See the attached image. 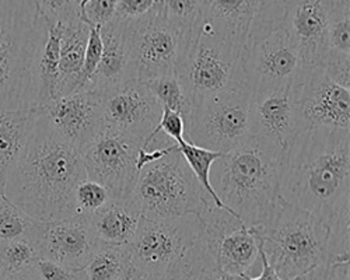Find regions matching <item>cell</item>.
I'll return each mask as SVG.
<instances>
[{
  "label": "cell",
  "mask_w": 350,
  "mask_h": 280,
  "mask_svg": "<svg viewBox=\"0 0 350 280\" xmlns=\"http://www.w3.org/2000/svg\"><path fill=\"white\" fill-rule=\"evenodd\" d=\"M280 196L325 224L328 264L349 261L350 130L300 132L283 158Z\"/></svg>",
  "instance_id": "1"
},
{
  "label": "cell",
  "mask_w": 350,
  "mask_h": 280,
  "mask_svg": "<svg viewBox=\"0 0 350 280\" xmlns=\"http://www.w3.org/2000/svg\"><path fill=\"white\" fill-rule=\"evenodd\" d=\"M87 178L83 153L56 135L38 109L30 139L8 176L6 198L36 221L75 213L73 193Z\"/></svg>",
  "instance_id": "2"
},
{
  "label": "cell",
  "mask_w": 350,
  "mask_h": 280,
  "mask_svg": "<svg viewBox=\"0 0 350 280\" xmlns=\"http://www.w3.org/2000/svg\"><path fill=\"white\" fill-rule=\"evenodd\" d=\"M283 158L278 145L251 135L213 163L212 188L245 226H262L272 217L280 199Z\"/></svg>",
  "instance_id": "3"
},
{
  "label": "cell",
  "mask_w": 350,
  "mask_h": 280,
  "mask_svg": "<svg viewBox=\"0 0 350 280\" xmlns=\"http://www.w3.org/2000/svg\"><path fill=\"white\" fill-rule=\"evenodd\" d=\"M45 37L34 0H0V109L36 108Z\"/></svg>",
  "instance_id": "4"
},
{
  "label": "cell",
  "mask_w": 350,
  "mask_h": 280,
  "mask_svg": "<svg viewBox=\"0 0 350 280\" xmlns=\"http://www.w3.org/2000/svg\"><path fill=\"white\" fill-rule=\"evenodd\" d=\"M252 229L268 264L283 280H295L328 261L325 224L282 196L272 217Z\"/></svg>",
  "instance_id": "5"
},
{
  "label": "cell",
  "mask_w": 350,
  "mask_h": 280,
  "mask_svg": "<svg viewBox=\"0 0 350 280\" xmlns=\"http://www.w3.org/2000/svg\"><path fill=\"white\" fill-rule=\"evenodd\" d=\"M132 198L142 216L149 219L200 217L215 205L178 149L142 168Z\"/></svg>",
  "instance_id": "6"
},
{
  "label": "cell",
  "mask_w": 350,
  "mask_h": 280,
  "mask_svg": "<svg viewBox=\"0 0 350 280\" xmlns=\"http://www.w3.org/2000/svg\"><path fill=\"white\" fill-rule=\"evenodd\" d=\"M177 77L191 104L223 93L248 90L243 52L200 24L195 27Z\"/></svg>",
  "instance_id": "7"
},
{
  "label": "cell",
  "mask_w": 350,
  "mask_h": 280,
  "mask_svg": "<svg viewBox=\"0 0 350 280\" xmlns=\"http://www.w3.org/2000/svg\"><path fill=\"white\" fill-rule=\"evenodd\" d=\"M206 245L199 216L177 219L143 217L133 240L126 245L131 262L148 280H154L188 261Z\"/></svg>",
  "instance_id": "8"
},
{
  "label": "cell",
  "mask_w": 350,
  "mask_h": 280,
  "mask_svg": "<svg viewBox=\"0 0 350 280\" xmlns=\"http://www.w3.org/2000/svg\"><path fill=\"white\" fill-rule=\"evenodd\" d=\"M250 101V90L198 100L185 121V140L221 154L237 148L251 136Z\"/></svg>",
  "instance_id": "9"
},
{
  "label": "cell",
  "mask_w": 350,
  "mask_h": 280,
  "mask_svg": "<svg viewBox=\"0 0 350 280\" xmlns=\"http://www.w3.org/2000/svg\"><path fill=\"white\" fill-rule=\"evenodd\" d=\"M284 0H200L198 24L245 56L260 38L282 27Z\"/></svg>",
  "instance_id": "10"
},
{
  "label": "cell",
  "mask_w": 350,
  "mask_h": 280,
  "mask_svg": "<svg viewBox=\"0 0 350 280\" xmlns=\"http://www.w3.org/2000/svg\"><path fill=\"white\" fill-rule=\"evenodd\" d=\"M125 25L139 81L177 76L188 52L191 36L167 23L156 8L149 16Z\"/></svg>",
  "instance_id": "11"
},
{
  "label": "cell",
  "mask_w": 350,
  "mask_h": 280,
  "mask_svg": "<svg viewBox=\"0 0 350 280\" xmlns=\"http://www.w3.org/2000/svg\"><path fill=\"white\" fill-rule=\"evenodd\" d=\"M297 132L350 130V90L334 83L321 66L303 68L293 84Z\"/></svg>",
  "instance_id": "12"
},
{
  "label": "cell",
  "mask_w": 350,
  "mask_h": 280,
  "mask_svg": "<svg viewBox=\"0 0 350 280\" xmlns=\"http://www.w3.org/2000/svg\"><path fill=\"white\" fill-rule=\"evenodd\" d=\"M143 140L104 125L83 152L87 178L105 186L112 199H129L139 177L136 157Z\"/></svg>",
  "instance_id": "13"
},
{
  "label": "cell",
  "mask_w": 350,
  "mask_h": 280,
  "mask_svg": "<svg viewBox=\"0 0 350 280\" xmlns=\"http://www.w3.org/2000/svg\"><path fill=\"white\" fill-rule=\"evenodd\" d=\"M205 240L220 275L258 276L259 244L254 229L234 214L211 205L200 216Z\"/></svg>",
  "instance_id": "14"
},
{
  "label": "cell",
  "mask_w": 350,
  "mask_h": 280,
  "mask_svg": "<svg viewBox=\"0 0 350 280\" xmlns=\"http://www.w3.org/2000/svg\"><path fill=\"white\" fill-rule=\"evenodd\" d=\"M33 242L40 258L72 270H83L101 245L90 216L70 213L49 221H37Z\"/></svg>",
  "instance_id": "15"
},
{
  "label": "cell",
  "mask_w": 350,
  "mask_h": 280,
  "mask_svg": "<svg viewBox=\"0 0 350 280\" xmlns=\"http://www.w3.org/2000/svg\"><path fill=\"white\" fill-rule=\"evenodd\" d=\"M300 69L299 49L282 27L256 41L244 56V70L251 94L288 86Z\"/></svg>",
  "instance_id": "16"
},
{
  "label": "cell",
  "mask_w": 350,
  "mask_h": 280,
  "mask_svg": "<svg viewBox=\"0 0 350 280\" xmlns=\"http://www.w3.org/2000/svg\"><path fill=\"white\" fill-rule=\"evenodd\" d=\"M49 126L81 153L104 128L103 93L81 90L38 108Z\"/></svg>",
  "instance_id": "17"
},
{
  "label": "cell",
  "mask_w": 350,
  "mask_h": 280,
  "mask_svg": "<svg viewBox=\"0 0 350 280\" xmlns=\"http://www.w3.org/2000/svg\"><path fill=\"white\" fill-rule=\"evenodd\" d=\"M161 114V105L143 81L129 80L103 92L104 125L143 142L157 128Z\"/></svg>",
  "instance_id": "18"
},
{
  "label": "cell",
  "mask_w": 350,
  "mask_h": 280,
  "mask_svg": "<svg viewBox=\"0 0 350 280\" xmlns=\"http://www.w3.org/2000/svg\"><path fill=\"white\" fill-rule=\"evenodd\" d=\"M282 28L299 49L303 68L325 65L331 46L323 0H284Z\"/></svg>",
  "instance_id": "19"
},
{
  "label": "cell",
  "mask_w": 350,
  "mask_h": 280,
  "mask_svg": "<svg viewBox=\"0 0 350 280\" xmlns=\"http://www.w3.org/2000/svg\"><path fill=\"white\" fill-rule=\"evenodd\" d=\"M291 84L282 89L251 94L250 101L251 135L271 140L282 149L283 154L287 153L299 135Z\"/></svg>",
  "instance_id": "20"
},
{
  "label": "cell",
  "mask_w": 350,
  "mask_h": 280,
  "mask_svg": "<svg viewBox=\"0 0 350 280\" xmlns=\"http://www.w3.org/2000/svg\"><path fill=\"white\" fill-rule=\"evenodd\" d=\"M100 34L103 41L101 59L87 90L103 93L129 80H137L126 25L111 20L100 27Z\"/></svg>",
  "instance_id": "21"
},
{
  "label": "cell",
  "mask_w": 350,
  "mask_h": 280,
  "mask_svg": "<svg viewBox=\"0 0 350 280\" xmlns=\"http://www.w3.org/2000/svg\"><path fill=\"white\" fill-rule=\"evenodd\" d=\"M142 212L133 198L111 199L90 216L93 232L100 244L126 247L133 240Z\"/></svg>",
  "instance_id": "22"
},
{
  "label": "cell",
  "mask_w": 350,
  "mask_h": 280,
  "mask_svg": "<svg viewBox=\"0 0 350 280\" xmlns=\"http://www.w3.org/2000/svg\"><path fill=\"white\" fill-rule=\"evenodd\" d=\"M38 108L0 109V192L31 136Z\"/></svg>",
  "instance_id": "23"
},
{
  "label": "cell",
  "mask_w": 350,
  "mask_h": 280,
  "mask_svg": "<svg viewBox=\"0 0 350 280\" xmlns=\"http://www.w3.org/2000/svg\"><path fill=\"white\" fill-rule=\"evenodd\" d=\"M62 25L59 83H57L56 98L80 92L85 46L90 33V25L85 24L80 16Z\"/></svg>",
  "instance_id": "24"
},
{
  "label": "cell",
  "mask_w": 350,
  "mask_h": 280,
  "mask_svg": "<svg viewBox=\"0 0 350 280\" xmlns=\"http://www.w3.org/2000/svg\"><path fill=\"white\" fill-rule=\"evenodd\" d=\"M62 30V23H46V37L38 61L36 108H41L56 98Z\"/></svg>",
  "instance_id": "25"
},
{
  "label": "cell",
  "mask_w": 350,
  "mask_h": 280,
  "mask_svg": "<svg viewBox=\"0 0 350 280\" xmlns=\"http://www.w3.org/2000/svg\"><path fill=\"white\" fill-rule=\"evenodd\" d=\"M129 262L126 247L101 244L83 269L85 280H118Z\"/></svg>",
  "instance_id": "26"
},
{
  "label": "cell",
  "mask_w": 350,
  "mask_h": 280,
  "mask_svg": "<svg viewBox=\"0 0 350 280\" xmlns=\"http://www.w3.org/2000/svg\"><path fill=\"white\" fill-rule=\"evenodd\" d=\"M178 150L183 154L187 164L189 165V168L192 170L193 176L196 177L198 182L202 185L203 189H205V192L208 193V196L215 204V206L221 209V210H226V212L231 213V210L227 209L221 204V201L219 199V196L216 195V192H215V189L212 188V184H211V168H212L213 163L221 156V153L195 146V145L187 142V140H184L181 145H178Z\"/></svg>",
  "instance_id": "27"
},
{
  "label": "cell",
  "mask_w": 350,
  "mask_h": 280,
  "mask_svg": "<svg viewBox=\"0 0 350 280\" xmlns=\"http://www.w3.org/2000/svg\"><path fill=\"white\" fill-rule=\"evenodd\" d=\"M143 83L148 86L163 109L178 112L187 121L191 114L192 104L177 76H163Z\"/></svg>",
  "instance_id": "28"
},
{
  "label": "cell",
  "mask_w": 350,
  "mask_h": 280,
  "mask_svg": "<svg viewBox=\"0 0 350 280\" xmlns=\"http://www.w3.org/2000/svg\"><path fill=\"white\" fill-rule=\"evenodd\" d=\"M37 221L13 205L3 192H0V242L34 237Z\"/></svg>",
  "instance_id": "29"
},
{
  "label": "cell",
  "mask_w": 350,
  "mask_h": 280,
  "mask_svg": "<svg viewBox=\"0 0 350 280\" xmlns=\"http://www.w3.org/2000/svg\"><path fill=\"white\" fill-rule=\"evenodd\" d=\"M38 260V251L31 240L20 238L0 242V269L3 276L30 269Z\"/></svg>",
  "instance_id": "30"
},
{
  "label": "cell",
  "mask_w": 350,
  "mask_h": 280,
  "mask_svg": "<svg viewBox=\"0 0 350 280\" xmlns=\"http://www.w3.org/2000/svg\"><path fill=\"white\" fill-rule=\"evenodd\" d=\"M220 273L208 247H203L188 261L154 280H217Z\"/></svg>",
  "instance_id": "31"
},
{
  "label": "cell",
  "mask_w": 350,
  "mask_h": 280,
  "mask_svg": "<svg viewBox=\"0 0 350 280\" xmlns=\"http://www.w3.org/2000/svg\"><path fill=\"white\" fill-rule=\"evenodd\" d=\"M156 9L161 12L167 23L192 37L199 21L200 0H159Z\"/></svg>",
  "instance_id": "32"
},
{
  "label": "cell",
  "mask_w": 350,
  "mask_h": 280,
  "mask_svg": "<svg viewBox=\"0 0 350 280\" xmlns=\"http://www.w3.org/2000/svg\"><path fill=\"white\" fill-rule=\"evenodd\" d=\"M112 199L109 191L101 184L89 178L79 182L73 193L75 213L92 216Z\"/></svg>",
  "instance_id": "33"
},
{
  "label": "cell",
  "mask_w": 350,
  "mask_h": 280,
  "mask_svg": "<svg viewBox=\"0 0 350 280\" xmlns=\"http://www.w3.org/2000/svg\"><path fill=\"white\" fill-rule=\"evenodd\" d=\"M40 17L45 23H68L80 16L75 0H34Z\"/></svg>",
  "instance_id": "34"
},
{
  "label": "cell",
  "mask_w": 350,
  "mask_h": 280,
  "mask_svg": "<svg viewBox=\"0 0 350 280\" xmlns=\"http://www.w3.org/2000/svg\"><path fill=\"white\" fill-rule=\"evenodd\" d=\"M103 53V41L100 34V27L90 25V33H89V41H87L85 46V55H84V65L81 70V90H87L90 84L92 77L94 76L100 59Z\"/></svg>",
  "instance_id": "35"
},
{
  "label": "cell",
  "mask_w": 350,
  "mask_h": 280,
  "mask_svg": "<svg viewBox=\"0 0 350 280\" xmlns=\"http://www.w3.org/2000/svg\"><path fill=\"white\" fill-rule=\"evenodd\" d=\"M120 0H89L80 10V18L89 25L103 27L113 17Z\"/></svg>",
  "instance_id": "36"
},
{
  "label": "cell",
  "mask_w": 350,
  "mask_h": 280,
  "mask_svg": "<svg viewBox=\"0 0 350 280\" xmlns=\"http://www.w3.org/2000/svg\"><path fill=\"white\" fill-rule=\"evenodd\" d=\"M154 8L156 0H120L112 20L124 24L133 23L149 16Z\"/></svg>",
  "instance_id": "37"
},
{
  "label": "cell",
  "mask_w": 350,
  "mask_h": 280,
  "mask_svg": "<svg viewBox=\"0 0 350 280\" xmlns=\"http://www.w3.org/2000/svg\"><path fill=\"white\" fill-rule=\"evenodd\" d=\"M33 270L38 280H85L84 270H72L44 258L36 262Z\"/></svg>",
  "instance_id": "38"
},
{
  "label": "cell",
  "mask_w": 350,
  "mask_h": 280,
  "mask_svg": "<svg viewBox=\"0 0 350 280\" xmlns=\"http://www.w3.org/2000/svg\"><path fill=\"white\" fill-rule=\"evenodd\" d=\"M163 133L168 137L172 143L181 145L185 140V120L178 112H174L170 109H163V114L157 128L152 132V135ZM150 135V136H152Z\"/></svg>",
  "instance_id": "39"
},
{
  "label": "cell",
  "mask_w": 350,
  "mask_h": 280,
  "mask_svg": "<svg viewBox=\"0 0 350 280\" xmlns=\"http://www.w3.org/2000/svg\"><path fill=\"white\" fill-rule=\"evenodd\" d=\"M323 69L334 83L350 90V56L329 53Z\"/></svg>",
  "instance_id": "40"
},
{
  "label": "cell",
  "mask_w": 350,
  "mask_h": 280,
  "mask_svg": "<svg viewBox=\"0 0 350 280\" xmlns=\"http://www.w3.org/2000/svg\"><path fill=\"white\" fill-rule=\"evenodd\" d=\"M349 261L324 264L295 280H349Z\"/></svg>",
  "instance_id": "41"
},
{
  "label": "cell",
  "mask_w": 350,
  "mask_h": 280,
  "mask_svg": "<svg viewBox=\"0 0 350 280\" xmlns=\"http://www.w3.org/2000/svg\"><path fill=\"white\" fill-rule=\"evenodd\" d=\"M178 149V145L174 143V145H170L167 148H160V149H152V150H148V149H143L140 148L139 152H137V157H136V168L137 171L140 173L142 168H144L146 165H149L165 156H168L171 152L177 150Z\"/></svg>",
  "instance_id": "42"
},
{
  "label": "cell",
  "mask_w": 350,
  "mask_h": 280,
  "mask_svg": "<svg viewBox=\"0 0 350 280\" xmlns=\"http://www.w3.org/2000/svg\"><path fill=\"white\" fill-rule=\"evenodd\" d=\"M259 258H260V266H262L260 268V273L258 276H255V277H251L250 280H283V279H280L276 275V272L268 264V261H267V258L264 255V252L260 251V248H259Z\"/></svg>",
  "instance_id": "43"
},
{
  "label": "cell",
  "mask_w": 350,
  "mask_h": 280,
  "mask_svg": "<svg viewBox=\"0 0 350 280\" xmlns=\"http://www.w3.org/2000/svg\"><path fill=\"white\" fill-rule=\"evenodd\" d=\"M118 280H148V276H146L140 269H137L129 260L124 273Z\"/></svg>",
  "instance_id": "44"
},
{
  "label": "cell",
  "mask_w": 350,
  "mask_h": 280,
  "mask_svg": "<svg viewBox=\"0 0 350 280\" xmlns=\"http://www.w3.org/2000/svg\"><path fill=\"white\" fill-rule=\"evenodd\" d=\"M2 280H38L33 268L18 272V273H12V275H5Z\"/></svg>",
  "instance_id": "45"
},
{
  "label": "cell",
  "mask_w": 350,
  "mask_h": 280,
  "mask_svg": "<svg viewBox=\"0 0 350 280\" xmlns=\"http://www.w3.org/2000/svg\"><path fill=\"white\" fill-rule=\"evenodd\" d=\"M223 280H250L248 275H220Z\"/></svg>",
  "instance_id": "46"
},
{
  "label": "cell",
  "mask_w": 350,
  "mask_h": 280,
  "mask_svg": "<svg viewBox=\"0 0 350 280\" xmlns=\"http://www.w3.org/2000/svg\"><path fill=\"white\" fill-rule=\"evenodd\" d=\"M2 277H3V273H2V269H0V280H2Z\"/></svg>",
  "instance_id": "47"
},
{
  "label": "cell",
  "mask_w": 350,
  "mask_h": 280,
  "mask_svg": "<svg viewBox=\"0 0 350 280\" xmlns=\"http://www.w3.org/2000/svg\"><path fill=\"white\" fill-rule=\"evenodd\" d=\"M217 280H223V279H221V277H219V279H217Z\"/></svg>",
  "instance_id": "48"
},
{
  "label": "cell",
  "mask_w": 350,
  "mask_h": 280,
  "mask_svg": "<svg viewBox=\"0 0 350 280\" xmlns=\"http://www.w3.org/2000/svg\"><path fill=\"white\" fill-rule=\"evenodd\" d=\"M156 2H159V0H156Z\"/></svg>",
  "instance_id": "49"
}]
</instances>
